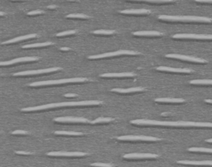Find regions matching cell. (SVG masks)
<instances>
[{
    "instance_id": "6da1fadb",
    "label": "cell",
    "mask_w": 212,
    "mask_h": 167,
    "mask_svg": "<svg viewBox=\"0 0 212 167\" xmlns=\"http://www.w3.org/2000/svg\"><path fill=\"white\" fill-rule=\"evenodd\" d=\"M130 123L134 125H147V126H166V127H211V123H196L189 121H156L149 119H136L130 121Z\"/></svg>"
},
{
    "instance_id": "7a4b0ae2",
    "label": "cell",
    "mask_w": 212,
    "mask_h": 167,
    "mask_svg": "<svg viewBox=\"0 0 212 167\" xmlns=\"http://www.w3.org/2000/svg\"><path fill=\"white\" fill-rule=\"evenodd\" d=\"M102 104L101 101L98 100H89V101H72V102H62V103H55V104H48L36 107H30L23 108V112H36L42 111L51 108H56V107H76V106H91V105H100Z\"/></svg>"
},
{
    "instance_id": "3957f363",
    "label": "cell",
    "mask_w": 212,
    "mask_h": 167,
    "mask_svg": "<svg viewBox=\"0 0 212 167\" xmlns=\"http://www.w3.org/2000/svg\"><path fill=\"white\" fill-rule=\"evenodd\" d=\"M158 19L168 22H195V23H211V19L206 17L198 16H172V15H161Z\"/></svg>"
},
{
    "instance_id": "277c9868",
    "label": "cell",
    "mask_w": 212,
    "mask_h": 167,
    "mask_svg": "<svg viewBox=\"0 0 212 167\" xmlns=\"http://www.w3.org/2000/svg\"><path fill=\"white\" fill-rule=\"evenodd\" d=\"M86 78H71V79H63V80H48V81H38L28 84L30 87H41V86H48V85H56V84H62L68 83H79L87 81Z\"/></svg>"
},
{
    "instance_id": "5b68a950",
    "label": "cell",
    "mask_w": 212,
    "mask_h": 167,
    "mask_svg": "<svg viewBox=\"0 0 212 167\" xmlns=\"http://www.w3.org/2000/svg\"><path fill=\"white\" fill-rule=\"evenodd\" d=\"M124 55H128V56H137L140 55V53L134 52V51H129V50H119L114 52H109V53H104L100 55H95V56H90L89 59L90 60H95V59H103V58H109V57H114L118 56H124Z\"/></svg>"
},
{
    "instance_id": "8992f818",
    "label": "cell",
    "mask_w": 212,
    "mask_h": 167,
    "mask_svg": "<svg viewBox=\"0 0 212 167\" xmlns=\"http://www.w3.org/2000/svg\"><path fill=\"white\" fill-rule=\"evenodd\" d=\"M117 140L119 141H123V142H157L161 141L160 138L154 137H148V136H137V135H128V136H121L118 137Z\"/></svg>"
},
{
    "instance_id": "52a82bcc",
    "label": "cell",
    "mask_w": 212,
    "mask_h": 167,
    "mask_svg": "<svg viewBox=\"0 0 212 167\" xmlns=\"http://www.w3.org/2000/svg\"><path fill=\"white\" fill-rule=\"evenodd\" d=\"M61 70V68L60 67H53L47 68L42 70H28V71L17 72L13 74V76H35V75H41V74H47L52 72H56Z\"/></svg>"
},
{
    "instance_id": "ba28073f",
    "label": "cell",
    "mask_w": 212,
    "mask_h": 167,
    "mask_svg": "<svg viewBox=\"0 0 212 167\" xmlns=\"http://www.w3.org/2000/svg\"><path fill=\"white\" fill-rule=\"evenodd\" d=\"M56 123H90V122L84 118L79 117H60L54 118Z\"/></svg>"
},
{
    "instance_id": "9c48e42d",
    "label": "cell",
    "mask_w": 212,
    "mask_h": 167,
    "mask_svg": "<svg viewBox=\"0 0 212 167\" xmlns=\"http://www.w3.org/2000/svg\"><path fill=\"white\" fill-rule=\"evenodd\" d=\"M168 58H173V59H178V60H185V61H190V62H194V63H201L205 64L207 61L204 59L195 57V56H186V55H179V54H168L167 55Z\"/></svg>"
},
{
    "instance_id": "30bf717a",
    "label": "cell",
    "mask_w": 212,
    "mask_h": 167,
    "mask_svg": "<svg viewBox=\"0 0 212 167\" xmlns=\"http://www.w3.org/2000/svg\"><path fill=\"white\" fill-rule=\"evenodd\" d=\"M124 159L128 160H142V159H156L158 157L157 154L152 153H130L123 155Z\"/></svg>"
},
{
    "instance_id": "8fae6325",
    "label": "cell",
    "mask_w": 212,
    "mask_h": 167,
    "mask_svg": "<svg viewBox=\"0 0 212 167\" xmlns=\"http://www.w3.org/2000/svg\"><path fill=\"white\" fill-rule=\"evenodd\" d=\"M39 60L38 57L36 56H27V57H20L17 58L14 60H8V61H1L0 62V66H8V65H12L15 64L23 63V62H31V61H36Z\"/></svg>"
},
{
    "instance_id": "7c38bea8",
    "label": "cell",
    "mask_w": 212,
    "mask_h": 167,
    "mask_svg": "<svg viewBox=\"0 0 212 167\" xmlns=\"http://www.w3.org/2000/svg\"><path fill=\"white\" fill-rule=\"evenodd\" d=\"M175 39H199V40H211V35L204 34H176L173 36Z\"/></svg>"
},
{
    "instance_id": "4fadbf2b",
    "label": "cell",
    "mask_w": 212,
    "mask_h": 167,
    "mask_svg": "<svg viewBox=\"0 0 212 167\" xmlns=\"http://www.w3.org/2000/svg\"><path fill=\"white\" fill-rule=\"evenodd\" d=\"M49 156H66V157H82L86 155L84 152H66V151H52L47 153Z\"/></svg>"
},
{
    "instance_id": "5bb4252c",
    "label": "cell",
    "mask_w": 212,
    "mask_h": 167,
    "mask_svg": "<svg viewBox=\"0 0 212 167\" xmlns=\"http://www.w3.org/2000/svg\"><path fill=\"white\" fill-rule=\"evenodd\" d=\"M158 71H165V72H172V73H181V74H191L193 73L194 70H190V69H186V68H172L167 67V66H159L156 69Z\"/></svg>"
},
{
    "instance_id": "9a60e30c",
    "label": "cell",
    "mask_w": 212,
    "mask_h": 167,
    "mask_svg": "<svg viewBox=\"0 0 212 167\" xmlns=\"http://www.w3.org/2000/svg\"><path fill=\"white\" fill-rule=\"evenodd\" d=\"M136 74L131 72H124V73H106L101 75L102 78H132L136 77Z\"/></svg>"
},
{
    "instance_id": "2e32d148",
    "label": "cell",
    "mask_w": 212,
    "mask_h": 167,
    "mask_svg": "<svg viewBox=\"0 0 212 167\" xmlns=\"http://www.w3.org/2000/svg\"><path fill=\"white\" fill-rule=\"evenodd\" d=\"M120 13L122 14H128V15H145L151 13L150 10H148L146 8H138V9H126L120 11Z\"/></svg>"
},
{
    "instance_id": "e0dca14e",
    "label": "cell",
    "mask_w": 212,
    "mask_h": 167,
    "mask_svg": "<svg viewBox=\"0 0 212 167\" xmlns=\"http://www.w3.org/2000/svg\"><path fill=\"white\" fill-rule=\"evenodd\" d=\"M181 165H187V166H209L212 165L211 160H179L176 162Z\"/></svg>"
},
{
    "instance_id": "ac0fdd59",
    "label": "cell",
    "mask_w": 212,
    "mask_h": 167,
    "mask_svg": "<svg viewBox=\"0 0 212 167\" xmlns=\"http://www.w3.org/2000/svg\"><path fill=\"white\" fill-rule=\"evenodd\" d=\"M143 87H135V88H128V89H113L110 91L114 92V93H119V94H130V93H137V92H143L144 91Z\"/></svg>"
},
{
    "instance_id": "d6986e66",
    "label": "cell",
    "mask_w": 212,
    "mask_h": 167,
    "mask_svg": "<svg viewBox=\"0 0 212 167\" xmlns=\"http://www.w3.org/2000/svg\"><path fill=\"white\" fill-rule=\"evenodd\" d=\"M36 34H29V35H25V36H18L16 38H13L11 40H8L7 41H4L2 43V45H9V44H13L16 43V42H19V41H23L28 40V39H32V38H35L36 37Z\"/></svg>"
},
{
    "instance_id": "ffe728a7",
    "label": "cell",
    "mask_w": 212,
    "mask_h": 167,
    "mask_svg": "<svg viewBox=\"0 0 212 167\" xmlns=\"http://www.w3.org/2000/svg\"><path fill=\"white\" fill-rule=\"evenodd\" d=\"M133 35L138 36H159L162 33L157 31H140V32H133Z\"/></svg>"
},
{
    "instance_id": "44dd1931",
    "label": "cell",
    "mask_w": 212,
    "mask_h": 167,
    "mask_svg": "<svg viewBox=\"0 0 212 167\" xmlns=\"http://www.w3.org/2000/svg\"><path fill=\"white\" fill-rule=\"evenodd\" d=\"M157 103H172V104H181L184 103L183 99H171V98H157L155 99Z\"/></svg>"
},
{
    "instance_id": "7402d4cb",
    "label": "cell",
    "mask_w": 212,
    "mask_h": 167,
    "mask_svg": "<svg viewBox=\"0 0 212 167\" xmlns=\"http://www.w3.org/2000/svg\"><path fill=\"white\" fill-rule=\"evenodd\" d=\"M53 45L52 42L51 41H46V42H42V43H34V44H29V45H25L23 46V49H28V48H37V47H45V46H49Z\"/></svg>"
},
{
    "instance_id": "603a6c76",
    "label": "cell",
    "mask_w": 212,
    "mask_h": 167,
    "mask_svg": "<svg viewBox=\"0 0 212 167\" xmlns=\"http://www.w3.org/2000/svg\"><path fill=\"white\" fill-rule=\"evenodd\" d=\"M112 121H114V118H96L95 120H94L93 122H90L91 124H97V123H109Z\"/></svg>"
},
{
    "instance_id": "cb8c5ba5",
    "label": "cell",
    "mask_w": 212,
    "mask_h": 167,
    "mask_svg": "<svg viewBox=\"0 0 212 167\" xmlns=\"http://www.w3.org/2000/svg\"><path fill=\"white\" fill-rule=\"evenodd\" d=\"M56 135L62 136H82L83 133L77 132V131H56L54 132Z\"/></svg>"
},
{
    "instance_id": "d4e9b609",
    "label": "cell",
    "mask_w": 212,
    "mask_h": 167,
    "mask_svg": "<svg viewBox=\"0 0 212 167\" xmlns=\"http://www.w3.org/2000/svg\"><path fill=\"white\" fill-rule=\"evenodd\" d=\"M115 31L114 30H95V31H93L91 32L92 34H95V35H113L115 33Z\"/></svg>"
},
{
    "instance_id": "484cf974",
    "label": "cell",
    "mask_w": 212,
    "mask_h": 167,
    "mask_svg": "<svg viewBox=\"0 0 212 167\" xmlns=\"http://www.w3.org/2000/svg\"><path fill=\"white\" fill-rule=\"evenodd\" d=\"M188 151H192V152H207V153L212 152L211 148H203V147H191L189 148Z\"/></svg>"
},
{
    "instance_id": "4316f807",
    "label": "cell",
    "mask_w": 212,
    "mask_h": 167,
    "mask_svg": "<svg viewBox=\"0 0 212 167\" xmlns=\"http://www.w3.org/2000/svg\"><path fill=\"white\" fill-rule=\"evenodd\" d=\"M67 18H81V19H89L90 18V17L88 15H85L83 13H72V14H69L66 16Z\"/></svg>"
},
{
    "instance_id": "83f0119b",
    "label": "cell",
    "mask_w": 212,
    "mask_h": 167,
    "mask_svg": "<svg viewBox=\"0 0 212 167\" xmlns=\"http://www.w3.org/2000/svg\"><path fill=\"white\" fill-rule=\"evenodd\" d=\"M189 83L191 84H211V80H191Z\"/></svg>"
},
{
    "instance_id": "f1b7e54d",
    "label": "cell",
    "mask_w": 212,
    "mask_h": 167,
    "mask_svg": "<svg viewBox=\"0 0 212 167\" xmlns=\"http://www.w3.org/2000/svg\"><path fill=\"white\" fill-rule=\"evenodd\" d=\"M76 30H69V31H66V32H59L56 34V36H70V35H74L76 34Z\"/></svg>"
},
{
    "instance_id": "f546056e",
    "label": "cell",
    "mask_w": 212,
    "mask_h": 167,
    "mask_svg": "<svg viewBox=\"0 0 212 167\" xmlns=\"http://www.w3.org/2000/svg\"><path fill=\"white\" fill-rule=\"evenodd\" d=\"M92 167H114V165L109 163H100V162H96V163L90 164Z\"/></svg>"
},
{
    "instance_id": "4dcf8cb0",
    "label": "cell",
    "mask_w": 212,
    "mask_h": 167,
    "mask_svg": "<svg viewBox=\"0 0 212 167\" xmlns=\"http://www.w3.org/2000/svg\"><path fill=\"white\" fill-rule=\"evenodd\" d=\"M44 13V11L42 10H34V11H32V12H28V16H34V15H40V14H43Z\"/></svg>"
},
{
    "instance_id": "1f68e13d",
    "label": "cell",
    "mask_w": 212,
    "mask_h": 167,
    "mask_svg": "<svg viewBox=\"0 0 212 167\" xmlns=\"http://www.w3.org/2000/svg\"><path fill=\"white\" fill-rule=\"evenodd\" d=\"M12 135H28L29 134V132L27 131H23V130H16V131H12Z\"/></svg>"
},
{
    "instance_id": "d6a6232c",
    "label": "cell",
    "mask_w": 212,
    "mask_h": 167,
    "mask_svg": "<svg viewBox=\"0 0 212 167\" xmlns=\"http://www.w3.org/2000/svg\"><path fill=\"white\" fill-rule=\"evenodd\" d=\"M15 153L17 154V155H32L31 152H26V151H15Z\"/></svg>"
},
{
    "instance_id": "836d02e7",
    "label": "cell",
    "mask_w": 212,
    "mask_h": 167,
    "mask_svg": "<svg viewBox=\"0 0 212 167\" xmlns=\"http://www.w3.org/2000/svg\"><path fill=\"white\" fill-rule=\"evenodd\" d=\"M77 94H65L64 97H66V98H74V97H77Z\"/></svg>"
},
{
    "instance_id": "e575fe53",
    "label": "cell",
    "mask_w": 212,
    "mask_h": 167,
    "mask_svg": "<svg viewBox=\"0 0 212 167\" xmlns=\"http://www.w3.org/2000/svg\"><path fill=\"white\" fill-rule=\"evenodd\" d=\"M71 49L69 47H62L60 48V51H62V52H67V51H70Z\"/></svg>"
},
{
    "instance_id": "d590c367",
    "label": "cell",
    "mask_w": 212,
    "mask_h": 167,
    "mask_svg": "<svg viewBox=\"0 0 212 167\" xmlns=\"http://www.w3.org/2000/svg\"><path fill=\"white\" fill-rule=\"evenodd\" d=\"M56 5H50V6H48L47 8H50V9H53V8H56Z\"/></svg>"
},
{
    "instance_id": "8d00e7d4",
    "label": "cell",
    "mask_w": 212,
    "mask_h": 167,
    "mask_svg": "<svg viewBox=\"0 0 212 167\" xmlns=\"http://www.w3.org/2000/svg\"><path fill=\"white\" fill-rule=\"evenodd\" d=\"M206 103H208V104H212V101H211V99H206V100H205Z\"/></svg>"
},
{
    "instance_id": "74e56055",
    "label": "cell",
    "mask_w": 212,
    "mask_h": 167,
    "mask_svg": "<svg viewBox=\"0 0 212 167\" xmlns=\"http://www.w3.org/2000/svg\"><path fill=\"white\" fill-rule=\"evenodd\" d=\"M6 15V13L4 12H0V17H3V16H5Z\"/></svg>"
},
{
    "instance_id": "f35d334b",
    "label": "cell",
    "mask_w": 212,
    "mask_h": 167,
    "mask_svg": "<svg viewBox=\"0 0 212 167\" xmlns=\"http://www.w3.org/2000/svg\"><path fill=\"white\" fill-rule=\"evenodd\" d=\"M207 142H208L209 143H211V142H212V139H209V140H207Z\"/></svg>"
}]
</instances>
